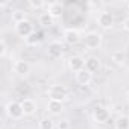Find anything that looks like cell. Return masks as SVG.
I'll return each instance as SVG.
<instances>
[{
	"label": "cell",
	"mask_w": 129,
	"mask_h": 129,
	"mask_svg": "<svg viewBox=\"0 0 129 129\" xmlns=\"http://www.w3.org/2000/svg\"><path fill=\"white\" fill-rule=\"evenodd\" d=\"M47 96H49V100L66 102L69 99V90H67V87H64L61 84H55L47 88Z\"/></svg>",
	"instance_id": "cell-1"
},
{
	"label": "cell",
	"mask_w": 129,
	"mask_h": 129,
	"mask_svg": "<svg viewBox=\"0 0 129 129\" xmlns=\"http://www.w3.org/2000/svg\"><path fill=\"white\" fill-rule=\"evenodd\" d=\"M82 40H84V46L88 50H97L103 43V35L97 30H90L85 34V37Z\"/></svg>",
	"instance_id": "cell-2"
},
{
	"label": "cell",
	"mask_w": 129,
	"mask_h": 129,
	"mask_svg": "<svg viewBox=\"0 0 129 129\" xmlns=\"http://www.w3.org/2000/svg\"><path fill=\"white\" fill-rule=\"evenodd\" d=\"M5 112L11 120H21L23 117H26L21 103L17 102V100H9L5 106Z\"/></svg>",
	"instance_id": "cell-3"
},
{
	"label": "cell",
	"mask_w": 129,
	"mask_h": 129,
	"mask_svg": "<svg viewBox=\"0 0 129 129\" xmlns=\"http://www.w3.org/2000/svg\"><path fill=\"white\" fill-rule=\"evenodd\" d=\"M114 21H115L114 14L109 12V11H106V9L100 11L99 15H97V24H99L102 29H105V30H109V29L114 26Z\"/></svg>",
	"instance_id": "cell-4"
},
{
	"label": "cell",
	"mask_w": 129,
	"mask_h": 129,
	"mask_svg": "<svg viewBox=\"0 0 129 129\" xmlns=\"http://www.w3.org/2000/svg\"><path fill=\"white\" fill-rule=\"evenodd\" d=\"M15 32H17V35L18 37H21V38H27V37H30L34 32H35V29H34V23L30 21V20H23V21H20V23H17L15 24Z\"/></svg>",
	"instance_id": "cell-5"
},
{
	"label": "cell",
	"mask_w": 129,
	"mask_h": 129,
	"mask_svg": "<svg viewBox=\"0 0 129 129\" xmlns=\"http://www.w3.org/2000/svg\"><path fill=\"white\" fill-rule=\"evenodd\" d=\"M109 117H111V109L109 108H105L102 105L94 106V109H93V120L96 123L103 124V123H106L109 120Z\"/></svg>",
	"instance_id": "cell-6"
},
{
	"label": "cell",
	"mask_w": 129,
	"mask_h": 129,
	"mask_svg": "<svg viewBox=\"0 0 129 129\" xmlns=\"http://www.w3.org/2000/svg\"><path fill=\"white\" fill-rule=\"evenodd\" d=\"M30 64L27 62V61H24V59H17V61H14V64H12V72L17 75V76H21V78H26L29 73H30Z\"/></svg>",
	"instance_id": "cell-7"
},
{
	"label": "cell",
	"mask_w": 129,
	"mask_h": 129,
	"mask_svg": "<svg viewBox=\"0 0 129 129\" xmlns=\"http://www.w3.org/2000/svg\"><path fill=\"white\" fill-rule=\"evenodd\" d=\"M47 55L52 59H59L64 55V46L61 41H52L47 46Z\"/></svg>",
	"instance_id": "cell-8"
},
{
	"label": "cell",
	"mask_w": 129,
	"mask_h": 129,
	"mask_svg": "<svg viewBox=\"0 0 129 129\" xmlns=\"http://www.w3.org/2000/svg\"><path fill=\"white\" fill-rule=\"evenodd\" d=\"M69 69L73 73H79L82 70H85V59L79 55H75L69 59Z\"/></svg>",
	"instance_id": "cell-9"
},
{
	"label": "cell",
	"mask_w": 129,
	"mask_h": 129,
	"mask_svg": "<svg viewBox=\"0 0 129 129\" xmlns=\"http://www.w3.org/2000/svg\"><path fill=\"white\" fill-rule=\"evenodd\" d=\"M62 37H64V41H66L67 44H70V46L78 44L81 41V32L78 29H73V27L66 29V30H64V34H62Z\"/></svg>",
	"instance_id": "cell-10"
},
{
	"label": "cell",
	"mask_w": 129,
	"mask_h": 129,
	"mask_svg": "<svg viewBox=\"0 0 129 129\" xmlns=\"http://www.w3.org/2000/svg\"><path fill=\"white\" fill-rule=\"evenodd\" d=\"M20 103H21V106H23V111H24V115H26V117L34 115V114L37 112V103H35L34 99L24 97L23 100H20Z\"/></svg>",
	"instance_id": "cell-11"
},
{
	"label": "cell",
	"mask_w": 129,
	"mask_h": 129,
	"mask_svg": "<svg viewBox=\"0 0 129 129\" xmlns=\"http://www.w3.org/2000/svg\"><path fill=\"white\" fill-rule=\"evenodd\" d=\"M75 79H76V82L81 87H87L93 81V73H90L88 70H82V72H79V73L75 75Z\"/></svg>",
	"instance_id": "cell-12"
},
{
	"label": "cell",
	"mask_w": 129,
	"mask_h": 129,
	"mask_svg": "<svg viewBox=\"0 0 129 129\" xmlns=\"http://www.w3.org/2000/svg\"><path fill=\"white\" fill-rule=\"evenodd\" d=\"M100 59L97 56H88L85 59V70H88L90 73H96L100 70Z\"/></svg>",
	"instance_id": "cell-13"
},
{
	"label": "cell",
	"mask_w": 129,
	"mask_h": 129,
	"mask_svg": "<svg viewBox=\"0 0 129 129\" xmlns=\"http://www.w3.org/2000/svg\"><path fill=\"white\" fill-rule=\"evenodd\" d=\"M47 12L53 17V18H59L62 15V9H64V5L61 2H52V3H47Z\"/></svg>",
	"instance_id": "cell-14"
},
{
	"label": "cell",
	"mask_w": 129,
	"mask_h": 129,
	"mask_svg": "<svg viewBox=\"0 0 129 129\" xmlns=\"http://www.w3.org/2000/svg\"><path fill=\"white\" fill-rule=\"evenodd\" d=\"M46 111H47L50 115H59V114L64 111V105H62V102L49 100L47 105H46Z\"/></svg>",
	"instance_id": "cell-15"
},
{
	"label": "cell",
	"mask_w": 129,
	"mask_h": 129,
	"mask_svg": "<svg viewBox=\"0 0 129 129\" xmlns=\"http://www.w3.org/2000/svg\"><path fill=\"white\" fill-rule=\"evenodd\" d=\"M114 127L115 129H129V115L120 114L114 121Z\"/></svg>",
	"instance_id": "cell-16"
},
{
	"label": "cell",
	"mask_w": 129,
	"mask_h": 129,
	"mask_svg": "<svg viewBox=\"0 0 129 129\" xmlns=\"http://www.w3.org/2000/svg\"><path fill=\"white\" fill-rule=\"evenodd\" d=\"M38 129H56V121H53L50 117H43L38 121Z\"/></svg>",
	"instance_id": "cell-17"
},
{
	"label": "cell",
	"mask_w": 129,
	"mask_h": 129,
	"mask_svg": "<svg viewBox=\"0 0 129 129\" xmlns=\"http://www.w3.org/2000/svg\"><path fill=\"white\" fill-rule=\"evenodd\" d=\"M41 40H43L41 34H40V32H34L30 37H27V38L24 40V43H26L29 47H37V46L41 43Z\"/></svg>",
	"instance_id": "cell-18"
},
{
	"label": "cell",
	"mask_w": 129,
	"mask_h": 129,
	"mask_svg": "<svg viewBox=\"0 0 129 129\" xmlns=\"http://www.w3.org/2000/svg\"><path fill=\"white\" fill-rule=\"evenodd\" d=\"M53 17L49 14V12H44V14H41L40 15V18H38V21H40V24L43 26V27H50L52 24H53Z\"/></svg>",
	"instance_id": "cell-19"
},
{
	"label": "cell",
	"mask_w": 129,
	"mask_h": 129,
	"mask_svg": "<svg viewBox=\"0 0 129 129\" xmlns=\"http://www.w3.org/2000/svg\"><path fill=\"white\" fill-rule=\"evenodd\" d=\"M112 61H114L115 64H118V66H121V64H124V61H126V55H124L121 50H118V52H115V53L112 55Z\"/></svg>",
	"instance_id": "cell-20"
},
{
	"label": "cell",
	"mask_w": 129,
	"mask_h": 129,
	"mask_svg": "<svg viewBox=\"0 0 129 129\" xmlns=\"http://www.w3.org/2000/svg\"><path fill=\"white\" fill-rule=\"evenodd\" d=\"M12 20H14V23H15V24H17V23H20V21H23V20H26L24 11H21V9H15V11L12 12Z\"/></svg>",
	"instance_id": "cell-21"
},
{
	"label": "cell",
	"mask_w": 129,
	"mask_h": 129,
	"mask_svg": "<svg viewBox=\"0 0 129 129\" xmlns=\"http://www.w3.org/2000/svg\"><path fill=\"white\" fill-rule=\"evenodd\" d=\"M29 6L32 9H43L44 6H47L46 2H43V0H30L29 2Z\"/></svg>",
	"instance_id": "cell-22"
},
{
	"label": "cell",
	"mask_w": 129,
	"mask_h": 129,
	"mask_svg": "<svg viewBox=\"0 0 129 129\" xmlns=\"http://www.w3.org/2000/svg\"><path fill=\"white\" fill-rule=\"evenodd\" d=\"M70 121L69 120H59V121H56V129H70Z\"/></svg>",
	"instance_id": "cell-23"
},
{
	"label": "cell",
	"mask_w": 129,
	"mask_h": 129,
	"mask_svg": "<svg viewBox=\"0 0 129 129\" xmlns=\"http://www.w3.org/2000/svg\"><path fill=\"white\" fill-rule=\"evenodd\" d=\"M6 52H8V46H6L5 40H2V41H0V56L5 58L6 56Z\"/></svg>",
	"instance_id": "cell-24"
},
{
	"label": "cell",
	"mask_w": 129,
	"mask_h": 129,
	"mask_svg": "<svg viewBox=\"0 0 129 129\" xmlns=\"http://www.w3.org/2000/svg\"><path fill=\"white\" fill-rule=\"evenodd\" d=\"M88 6H90V8H97V9H99V8L102 6V3H100V2H90Z\"/></svg>",
	"instance_id": "cell-25"
},
{
	"label": "cell",
	"mask_w": 129,
	"mask_h": 129,
	"mask_svg": "<svg viewBox=\"0 0 129 129\" xmlns=\"http://www.w3.org/2000/svg\"><path fill=\"white\" fill-rule=\"evenodd\" d=\"M123 29H124L126 32H129V17L124 18V21H123Z\"/></svg>",
	"instance_id": "cell-26"
},
{
	"label": "cell",
	"mask_w": 129,
	"mask_h": 129,
	"mask_svg": "<svg viewBox=\"0 0 129 129\" xmlns=\"http://www.w3.org/2000/svg\"><path fill=\"white\" fill-rule=\"evenodd\" d=\"M126 100H127V103H129V91L126 93Z\"/></svg>",
	"instance_id": "cell-27"
},
{
	"label": "cell",
	"mask_w": 129,
	"mask_h": 129,
	"mask_svg": "<svg viewBox=\"0 0 129 129\" xmlns=\"http://www.w3.org/2000/svg\"><path fill=\"white\" fill-rule=\"evenodd\" d=\"M127 9H129V3H127Z\"/></svg>",
	"instance_id": "cell-28"
},
{
	"label": "cell",
	"mask_w": 129,
	"mask_h": 129,
	"mask_svg": "<svg viewBox=\"0 0 129 129\" xmlns=\"http://www.w3.org/2000/svg\"><path fill=\"white\" fill-rule=\"evenodd\" d=\"M127 115H129V114H127Z\"/></svg>",
	"instance_id": "cell-29"
}]
</instances>
